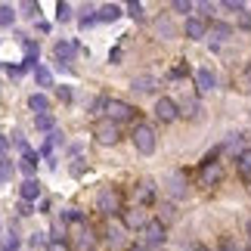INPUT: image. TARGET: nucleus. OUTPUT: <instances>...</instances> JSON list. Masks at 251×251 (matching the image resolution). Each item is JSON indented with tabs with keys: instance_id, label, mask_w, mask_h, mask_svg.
<instances>
[{
	"instance_id": "f257e3e1",
	"label": "nucleus",
	"mask_w": 251,
	"mask_h": 251,
	"mask_svg": "<svg viewBox=\"0 0 251 251\" xmlns=\"http://www.w3.org/2000/svg\"><path fill=\"white\" fill-rule=\"evenodd\" d=\"M165 239H168V226L161 224V220H149V224L140 229V245L149 248V251L161 248V245H165Z\"/></svg>"
},
{
	"instance_id": "f03ea898",
	"label": "nucleus",
	"mask_w": 251,
	"mask_h": 251,
	"mask_svg": "<svg viewBox=\"0 0 251 251\" xmlns=\"http://www.w3.org/2000/svg\"><path fill=\"white\" fill-rule=\"evenodd\" d=\"M130 143L140 155H152V152H155V130H152L149 124H137L133 133H130Z\"/></svg>"
},
{
	"instance_id": "7ed1b4c3",
	"label": "nucleus",
	"mask_w": 251,
	"mask_h": 251,
	"mask_svg": "<svg viewBox=\"0 0 251 251\" xmlns=\"http://www.w3.org/2000/svg\"><path fill=\"white\" fill-rule=\"evenodd\" d=\"M96 211H100V214H105V217L121 214V192L112 189V186H105L100 196H96Z\"/></svg>"
},
{
	"instance_id": "20e7f679",
	"label": "nucleus",
	"mask_w": 251,
	"mask_h": 251,
	"mask_svg": "<svg viewBox=\"0 0 251 251\" xmlns=\"http://www.w3.org/2000/svg\"><path fill=\"white\" fill-rule=\"evenodd\" d=\"M217 152L220 149H214L205 158V165H201V186H217V183L224 180V168H220V161H217Z\"/></svg>"
},
{
	"instance_id": "39448f33",
	"label": "nucleus",
	"mask_w": 251,
	"mask_h": 251,
	"mask_svg": "<svg viewBox=\"0 0 251 251\" xmlns=\"http://www.w3.org/2000/svg\"><path fill=\"white\" fill-rule=\"evenodd\" d=\"M93 137L102 143V146H115V143L121 140V130H118V124L115 121H96V127H93Z\"/></svg>"
},
{
	"instance_id": "423d86ee",
	"label": "nucleus",
	"mask_w": 251,
	"mask_h": 251,
	"mask_svg": "<svg viewBox=\"0 0 251 251\" xmlns=\"http://www.w3.org/2000/svg\"><path fill=\"white\" fill-rule=\"evenodd\" d=\"M109 121H115V124H124V121H130L133 118V105H127V102H121V100H109Z\"/></svg>"
},
{
	"instance_id": "0eeeda50",
	"label": "nucleus",
	"mask_w": 251,
	"mask_h": 251,
	"mask_svg": "<svg viewBox=\"0 0 251 251\" xmlns=\"http://www.w3.org/2000/svg\"><path fill=\"white\" fill-rule=\"evenodd\" d=\"M130 90L140 93V96H149V93L158 90V78H155V75H137V78L130 81Z\"/></svg>"
},
{
	"instance_id": "6e6552de",
	"label": "nucleus",
	"mask_w": 251,
	"mask_h": 251,
	"mask_svg": "<svg viewBox=\"0 0 251 251\" xmlns=\"http://www.w3.org/2000/svg\"><path fill=\"white\" fill-rule=\"evenodd\" d=\"M183 31H186L189 41H201V37L208 34V22L201 16H189L186 19V25H183Z\"/></svg>"
},
{
	"instance_id": "1a4fd4ad",
	"label": "nucleus",
	"mask_w": 251,
	"mask_h": 251,
	"mask_svg": "<svg viewBox=\"0 0 251 251\" xmlns=\"http://www.w3.org/2000/svg\"><path fill=\"white\" fill-rule=\"evenodd\" d=\"M155 115L161 121H177V115H180V105L171 100V96H161V100L155 102Z\"/></svg>"
},
{
	"instance_id": "9d476101",
	"label": "nucleus",
	"mask_w": 251,
	"mask_h": 251,
	"mask_svg": "<svg viewBox=\"0 0 251 251\" xmlns=\"http://www.w3.org/2000/svg\"><path fill=\"white\" fill-rule=\"evenodd\" d=\"M78 53V44L75 41H56V47H53V56H56V62H72V56Z\"/></svg>"
},
{
	"instance_id": "9b49d317",
	"label": "nucleus",
	"mask_w": 251,
	"mask_h": 251,
	"mask_svg": "<svg viewBox=\"0 0 251 251\" xmlns=\"http://www.w3.org/2000/svg\"><path fill=\"white\" fill-rule=\"evenodd\" d=\"M19 196H22V201H37L44 196V186H41V180H25L22 186H19Z\"/></svg>"
},
{
	"instance_id": "f8f14e48",
	"label": "nucleus",
	"mask_w": 251,
	"mask_h": 251,
	"mask_svg": "<svg viewBox=\"0 0 251 251\" xmlns=\"http://www.w3.org/2000/svg\"><path fill=\"white\" fill-rule=\"evenodd\" d=\"M196 87H199V93H211V90L217 87L214 72H211V69H199V72H196Z\"/></svg>"
},
{
	"instance_id": "ddd939ff",
	"label": "nucleus",
	"mask_w": 251,
	"mask_h": 251,
	"mask_svg": "<svg viewBox=\"0 0 251 251\" xmlns=\"http://www.w3.org/2000/svg\"><path fill=\"white\" fill-rule=\"evenodd\" d=\"M28 109L34 115H44V112H50V100H47L44 93H31L28 96Z\"/></svg>"
},
{
	"instance_id": "4468645a",
	"label": "nucleus",
	"mask_w": 251,
	"mask_h": 251,
	"mask_svg": "<svg viewBox=\"0 0 251 251\" xmlns=\"http://www.w3.org/2000/svg\"><path fill=\"white\" fill-rule=\"evenodd\" d=\"M168 192L174 199H183L186 196V177H183V174H174V177L168 180Z\"/></svg>"
},
{
	"instance_id": "2eb2a0df",
	"label": "nucleus",
	"mask_w": 251,
	"mask_h": 251,
	"mask_svg": "<svg viewBox=\"0 0 251 251\" xmlns=\"http://www.w3.org/2000/svg\"><path fill=\"white\" fill-rule=\"evenodd\" d=\"M137 199H140V205H149V201L155 199V183H152V180H140V186H137Z\"/></svg>"
},
{
	"instance_id": "dca6fc26",
	"label": "nucleus",
	"mask_w": 251,
	"mask_h": 251,
	"mask_svg": "<svg viewBox=\"0 0 251 251\" xmlns=\"http://www.w3.org/2000/svg\"><path fill=\"white\" fill-rule=\"evenodd\" d=\"M146 224H149V220L143 217V211H140V208H130L127 214H124V226H127V229H137V226L143 229Z\"/></svg>"
},
{
	"instance_id": "f3484780",
	"label": "nucleus",
	"mask_w": 251,
	"mask_h": 251,
	"mask_svg": "<svg viewBox=\"0 0 251 251\" xmlns=\"http://www.w3.org/2000/svg\"><path fill=\"white\" fill-rule=\"evenodd\" d=\"M96 19H100V22H115V19H121V6L118 3H102Z\"/></svg>"
},
{
	"instance_id": "a211bd4d",
	"label": "nucleus",
	"mask_w": 251,
	"mask_h": 251,
	"mask_svg": "<svg viewBox=\"0 0 251 251\" xmlns=\"http://www.w3.org/2000/svg\"><path fill=\"white\" fill-rule=\"evenodd\" d=\"M34 127H37V130H47V133H53V130H56V115H53V112L34 115Z\"/></svg>"
},
{
	"instance_id": "6ab92c4d",
	"label": "nucleus",
	"mask_w": 251,
	"mask_h": 251,
	"mask_svg": "<svg viewBox=\"0 0 251 251\" xmlns=\"http://www.w3.org/2000/svg\"><path fill=\"white\" fill-rule=\"evenodd\" d=\"M93 245H96V236L84 226L78 233V239H75V248H78V251H93Z\"/></svg>"
},
{
	"instance_id": "aec40b11",
	"label": "nucleus",
	"mask_w": 251,
	"mask_h": 251,
	"mask_svg": "<svg viewBox=\"0 0 251 251\" xmlns=\"http://www.w3.org/2000/svg\"><path fill=\"white\" fill-rule=\"evenodd\" d=\"M236 168H239V174L242 177H251V149H242L236 155Z\"/></svg>"
},
{
	"instance_id": "412c9836",
	"label": "nucleus",
	"mask_w": 251,
	"mask_h": 251,
	"mask_svg": "<svg viewBox=\"0 0 251 251\" xmlns=\"http://www.w3.org/2000/svg\"><path fill=\"white\" fill-rule=\"evenodd\" d=\"M16 22V9L9 3H0V28H9Z\"/></svg>"
},
{
	"instance_id": "4be33fe9",
	"label": "nucleus",
	"mask_w": 251,
	"mask_h": 251,
	"mask_svg": "<svg viewBox=\"0 0 251 251\" xmlns=\"http://www.w3.org/2000/svg\"><path fill=\"white\" fill-rule=\"evenodd\" d=\"M34 81H37V87H53V75H50V69L37 65V69H34Z\"/></svg>"
},
{
	"instance_id": "5701e85b",
	"label": "nucleus",
	"mask_w": 251,
	"mask_h": 251,
	"mask_svg": "<svg viewBox=\"0 0 251 251\" xmlns=\"http://www.w3.org/2000/svg\"><path fill=\"white\" fill-rule=\"evenodd\" d=\"M229 34H233V28H229V25H224V22H214V25H211V37H217V41H226Z\"/></svg>"
},
{
	"instance_id": "b1692460",
	"label": "nucleus",
	"mask_w": 251,
	"mask_h": 251,
	"mask_svg": "<svg viewBox=\"0 0 251 251\" xmlns=\"http://www.w3.org/2000/svg\"><path fill=\"white\" fill-rule=\"evenodd\" d=\"M127 16L137 19V22H143V19H146V6H143L140 0H133V3H127Z\"/></svg>"
},
{
	"instance_id": "393cba45",
	"label": "nucleus",
	"mask_w": 251,
	"mask_h": 251,
	"mask_svg": "<svg viewBox=\"0 0 251 251\" xmlns=\"http://www.w3.org/2000/svg\"><path fill=\"white\" fill-rule=\"evenodd\" d=\"M158 220H161V224H174V220H177V208H174V205H161V211H158Z\"/></svg>"
},
{
	"instance_id": "a878e982",
	"label": "nucleus",
	"mask_w": 251,
	"mask_h": 251,
	"mask_svg": "<svg viewBox=\"0 0 251 251\" xmlns=\"http://www.w3.org/2000/svg\"><path fill=\"white\" fill-rule=\"evenodd\" d=\"M19 245H22V242H19L16 233H9V236L0 239V251H19Z\"/></svg>"
},
{
	"instance_id": "bb28decb",
	"label": "nucleus",
	"mask_w": 251,
	"mask_h": 251,
	"mask_svg": "<svg viewBox=\"0 0 251 251\" xmlns=\"http://www.w3.org/2000/svg\"><path fill=\"white\" fill-rule=\"evenodd\" d=\"M56 19H59V22H69V19H72V3L59 0V3H56Z\"/></svg>"
},
{
	"instance_id": "cd10ccee",
	"label": "nucleus",
	"mask_w": 251,
	"mask_h": 251,
	"mask_svg": "<svg viewBox=\"0 0 251 251\" xmlns=\"http://www.w3.org/2000/svg\"><path fill=\"white\" fill-rule=\"evenodd\" d=\"M62 220H69V224H84V214L78 208H69V211H62Z\"/></svg>"
},
{
	"instance_id": "c85d7f7f",
	"label": "nucleus",
	"mask_w": 251,
	"mask_h": 251,
	"mask_svg": "<svg viewBox=\"0 0 251 251\" xmlns=\"http://www.w3.org/2000/svg\"><path fill=\"white\" fill-rule=\"evenodd\" d=\"M19 9H22L25 16H37V13H41V3H34V0H25V3H19Z\"/></svg>"
},
{
	"instance_id": "c756f323",
	"label": "nucleus",
	"mask_w": 251,
	"mask_h": 251,
	"mask_svg": "<svg viewBox=\"0 0 251 251\" xmlns=\"http://www.w3.org/2000/svg\"><path fill=\"white\" fill-rule=\"evenodd\" d=\"M109 245H112V248H121V245H124V236H121V229H118V226L109 229Z\"/></svg>"
},
{
	"instance_id": "7c9ffc66",
	"label": "nucleus",
	"mask_w": 251,
	"mask_h": 251,
	"mask_svg": "<svg viewBox=\"0 0 251 251\" xmlns=\"http://www.w3.org/2000/svg\"><path fill=\"white\" fill-rule=\"evenodd\" d=\"M224 9H233V13H239V16H242L248 6L242 3V0H224Z\"/></svg>"
},
{
	"instance_id": "2f4dec72",
	"label": "nucleus",
	"mask_w": 251,
	"mask_h": 251,
	"mask_svg": "<svg viewBox=\"0 0 251 251\" xmlns=\"http://www.w3.org/2000/svg\"><path fill=\"white\" fill-rule=\"evenodd\" d=\"M171 6L177 9V13H192V6H196V3H192V0H174Z\"/></svg>"
},
{
	"instance_id": "473e14b6",
	"label": "nucleus",
	"mask_w": 251,
	"mask_h": 251,
	"mask_svg": "<svg viewBox=\"0 0 251 251\" xmlns=\"http://www.w3.org/2000/svg\"><path fill=\"white\" fill-rule=\"evenodd\" d=\"M155 28H158V34H165V37H174V25L168 22V19H158V25H155Z\"/></svg>"
},
{
	"instance_id": "72a5a7b5",
	"label": "nucleus",
	"mask_w": 251,
	"mask_h": 251,
	"mask_svg": "<svg viewBox=\"0 0 251 251\" xmlns=\"http://www.w3.org/2000/svg\"><path fill=\"white\" fill-rule=\"evenodd\" d=\"M16 214H19V217L34 214V211H31V201H19V205H16Z\"/></svg>"
},
{
	"instance_id": "f704fd0d",
	"label": "nucleus",
	"mask_w": 251,
	"mask_h": 251,
	"mask_svg": "<svg viewBox=\"0 0 251 251\" xmlns=\"http://www.w3.org/2000/svg\"><path fill=\"white\" fill-rule=\"evenodd\" d=\"M28 242H31V248H41V245H50V242H47V233H34L31 239H28Z\"/></svg>"
},
{
	"instance_id": "c9c22d12",
	"label": "nucleus",
	"mask_w": 251,
	"mask_h": 251,
	"mask_svg": "<svg viewBox=\"0 0 251 251\" xmlns=\"http://www.w3.org/2000/svg\"><path fill=\"white\" fill-rule=\"evenodd\" d=\"M47 251H72V248L65 245L62 239H50V245H47Z\"/></svg>"
},
{
	"instance_id": "e433bc0d",
	"label": "nucleus",
	"mask_w": 251,
	"mask_h": 251,
	"mask_svg": "<svg viewBox=\"0 0 251 251\" xmlns=\"http://www.w3.org/2000/svg\"><path fill=\"white\" fill-rule=\"evenodd\" d=\"M239 28H245V31H251V13L245 9L242 16H239Z\"/></svg>"
},
{
	"instance_id": "4c0bfd02",
	"label": "nucleus",
	"mask_w": 251,
	"mask_h": 251,
	"mask_svg": "<svg viewBox=\"0 0 251 251\" xmlns=\"http://www.w3.org/2000/svg\"><path fill=\"white\" fill-rule=\"evenodd\" d=\"M220 251H242V248H236L233 239H224V242H220Z\"/></svg>"
},
{
	"instance_id": "58836bf2",
	"label": "nucleus",
	"mask_w": 251,
	"mask_h": 251,
	"mask_svg": "<svg viewBox=\"0 0 251 251\" xmlns=\"http://www.w3.org/2000/svg\"><path fill=\"white\" fill-rule=\"evenodd\" d=\"M56 96H59L62 102H69V100H72V90H69V87H59V90H56Z\"/></svg>"
},
{
	"instance_id": "ea45409f",
	"label": "nucleus",
	"mask_w": 251,
	"mask_h": 251,
	"mask_svg": "<svg viewBox=\"0 0 251 251\" xmlns=\"http://www.w3.org/2000/svg\"><path fill=\"white\" fill-rule=\"evenodd\" d=\"M6 149H9V140L3 137V133H0V158H3V155H6Z\"/></svg>"
},
{
	"instance_id": "a19ab883",
	"label": "nucleus",
	"mask_w": 251,
	"mask_h": 251,
	"mask_svg": "<svg viewBox=\"0 0 251 251\" xmlns=\"http://www.w3.org/2000/svg\"><path fill=\"white\" fill-rule=\"evenodd\" d=\"M189 251H208V248H205V245H192Z\"/></svg>"
},
{
	"instance_id": "79ce46f5",
	"label": "nucleus",
	"mask_w": 251,
	"mask_h": 251,
	"mask_svg": "<svg viewBox=\"0 0 251 251\" xmlns=\"http://www.w3.org/2000/svg\"><path fill=\"white\" fill-rule=\"evenodd\" d=\"M245 233H248V239H251V220H248V226H245Z\"/></svg>"
},
{
	"instance_id": "37998d69",
	"label": "nucleus",
	"mask_w": 251,
	"mask_h": 251,
	"mask_svg": "<svg viewBox=\"0 0 251 251\" xmlns=\"http://www.w3.org/2000/svg\"><path fill=\"white\" fill-rule=\"evenodd\" d=\"M155 251H165V248H155Z\"/></svg>"
}]
</instances>
